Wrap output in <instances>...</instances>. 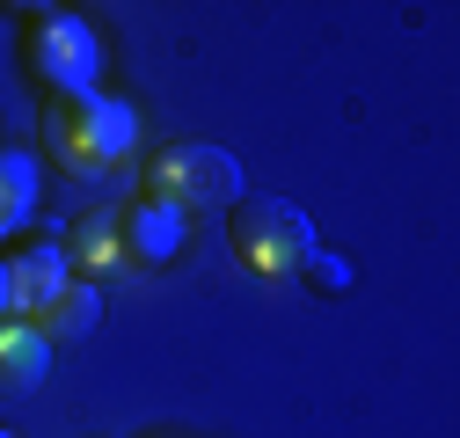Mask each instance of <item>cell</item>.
Wrapping results in <instances>:
<instances>
[{
    "label": "cell",
    "instance_id": "1",
    "mask_svg": "<svg viewBox=\"0 0 460 438\" xmlns=\"http://www.w3.org/2000/svg\"><path fill=\"white\" fill-rule=\"evenodd\" d=\"M139 146V118L125 102H110V95H59V102H44V161L59 176H81V183H102V176H118L125 161Z\"/></svg>",
    "mask_w": 460,
    "mask_h": 438
},
{
    "label": "cell",
    "instance_id": "2",
    "mask_svg": "<svg viewBox=\"0 0 460 438\" xmlns=\"http://www.w3.org/2000/svg\"><path fill=\"white\" fill-rule=\"evenodd\" d=\"M226 249H234V263L256 285H285V278H300L314 263V227L285 197H242L226 212Z\"/></svg>",
    "mask_w": 460,
    "mask_h": 438
},
{
    "label": "cell",
    "instance_id": "3",
    "mask_svg": "<svg viewBox=\"0 0 460 438\" xmlns=\"http://www.w3.org/2000/svg\"><path fill=\"white\" fill-rule=\"evenodd\" d=\"M242 161L234 153H219V146H161L146 161V183L139 197L161 205V212H176V219H198V212H234L242 205Z\"/></svg>",
    "mask_w": 460,
    "mask_h": 438
},
{
    "label": "cell",
    "instance_id": "4",
    "mask_svg": "<svg viewBox=\"0 0 460 438\" xmlns=\"http://www.w3.org/2000/svg\"><path fill=\"white\" fill-rule=\"evenodd\" d=\"M15 59H22V74L44 102L88 95L95 88V30L66 8H30L22 30H15Z\"/></svg>",
    "mask_w": 460,
    "mask_h": 438
},
{
    "label": "cell",
    "instance_id": "5",
    "mask_svg": "<svg viewBox=\"0 0 460 438\" xmlns=\"http://www.w3.org/2000/svg\"><path fill=\"white\" fill-rule=\"evenodd\" d=\"M59 256H66V278H81V285H102V278H118L125 270V212H110V205H95V212H81L74 227L59 234Z\"/></svg>",
    "mask_w": 460,
    "mask_h": 438
},
{
    "label": "cell",
    "instance_id": "6",
    "mask_svg": "<svg viewBox=\"0 0 460 438\" xmlns=\"http://www.w3.org/2000/svg\"><path fill=\"white\" fill-rule=\"evenodd\" d=\"M51 293H66V256H59V241L15 249L8 263H0V314H8V321H30Z\"/></svg>",
    "mask_w": 460,
    "mask_h": 438
},
{
    "label": "cell",
    "instance_id": "7",
    "mask_svg": "<svg viewBox=\"0 0 460 438\" xmlns=\"http://www.w3.org/2000/svg\"><path fill=\"white\" fill-rule=\"evenodd\" d=\"M44 372H51V344L30 321H0V402L44 388Z\"/></svg>",
    "mask_w": 460,
    "mask_h": 438
},
{
    "label": "cell",
    "instance_id": "8",
    "mask_svg": "<svg viewBox=\"0 0 460 438\" xmlns=\"http://www.w3.org/2000/svg\"><path fill=\"white\" fill-rule=\"evenodd\" d=\"M95 314H102V293L81 285V278H66V293H51V300L30 314V328H37L44 344H74V337H88V328H95Z\"/></svg>",
    "mask_w": 460,
    "mask_h": 438
},
{
    "label": "cell",
    "instance_id": "9",
    "mask_svg": "<svg viewBox=\"0 0 460 438\" xmlns=\"http://www.w3.org/2000/svg\"><path fill=\"white\" fill-rule=\"evenodd\" d=\"M183 234H190V219L161 212V205H146V197H132V205H125V249H132V256L168 263V256L183 249Z\"/></svg>",
    "mask_w": 460,
    "mask_h": 438
},
{
    "label": "cell",
    "instance_id": "10",
    "mask_svg": "<svg viewBox=\"0 0 460 438\" xmlns=\"http://www.w3.org/2000/svg\"><path fill=\"white\" fill-rule=\"evenodd\" d=\"M30 205H37V169H30L22 153H0V234L22 227Z\"/></svg>",
    "mask_w": 460,
    "mask_h": 438
},
{
    "label": "cell",
    "instance_id": "11",
    "mask_svg": "<svg viewBox=\"0 0 460 438\" xmlns=\"http://www.w3.org/2000/svg\"><path fill=\"white\" fill-rule=\"evenodd\" d=\"M307 278H314V285H343V263H322V256H314V263H307Z\"/></svg>",
    "mask_w": 460,
    "mask_h": 438
},
{
    "label": "cell",
    "instance_id": "12",
    "mask_svg": "<svg viewBox=\"0 0 460 438\" xmlns=\"http://www.w3.org/2000/svg\"><path fill=\"white\" fill-rule=\"evenodd\" d=\"M0 438H8V431H0Z\"/></svg>",
    "mask_w": 460,
    "mask_h": 438
},
{
    "label": "cell",
    "instance_id": "13",
    "mask_svg": "<svg viewBox=\"0 0 460 438\" xmlns=\"http://www.w3.org/2000/svg\"><path fill=\"white\" fill-rule=\"evenodd\" d=\"M0 321H8V314H0Z\"/></svg>",
    "mask_w": 460,
    "mask_h": 438
}]
</instances>
